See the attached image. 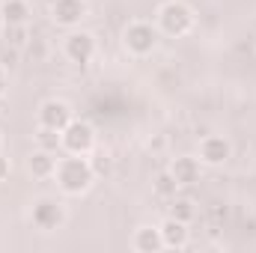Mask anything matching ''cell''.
Instances as JSON below:
<instances>
[{
  "instance_id": "cell-23",
  "label": "cell",
  "mask_w": 256,
  "mask_h": 253,
  "mask_svg": "<svg viewBox=\"0 0 256 253\" xmlns=\"http://www.w3.org/2000/svg\"><path fill=\"white\" fill-rule=\"evenodd\" d=\"M6 86H9L6 84V66H0V98L6 96Z\"/></svg>"
},
{
  "instance_id": "cell-4",
  "label": "cell",
  "mask_w": 256,
  "mask_h": 253,
  "mask_svg": "<svg viewBox=\"0 0 256 253\" xmlns=\"http://www.w3.org/2000/svg\"><path fill=\"white\" fill-rule=\"evenodd\" d=\"M98 54V42H96V36L92 33H86V30H68V36L63 39V57L68 63L74 66H86L92 63V57Z\"/></svg>"
},
{
  "instance_id": "cell-5",
  "label": "cell",
  "mask_w": 256,
  "mask_h": 253,
  "mask_svg": "<svg viewBox=\"0 0 256 253\" xmlns=\"http://www.w3.org/2000/svg\"><path fill=\"white\" fill-rule=\"evenodd\" d=\"M30 220H33V226L42 230V232H54V230H60V226L66 224L63 202L54 200V196H39V200H33Z\"/></svg>"
},
{
  "instance_id": "cell-25",
  "label": "cell",
  "mask_w": 256,
  "mask_h": 253,
  "mask_svg": "<svg viewBox=\"0 0 256 253\" xmlns=\"http://www.w3.org/2000/svg\"><path fill=\"white\" fill-rule=\"evenodd\" d=\"M45 3H51V0H45Z\"/></svg>"
},
{
  "instance_id": "cell-18",
  "label": "cell",
  "mask_w": 256,
  "mask_h": 253,
  "mask_svg": "<svg viewBox=\"0 0 256 253\" xmlns=\"http://www.w3.org/2000/svg\"><path fill=\"white\" fill-rule=\"evenodd\" d=\"M152 190H155V196H161V200H167V202H170V200L179 194V182L173 179V173H170V170H164V173H158V176H155Z\"/></svg>"
},
{
  "instance_id": "cell-10",
  "label": "cell",
  "mask_w": 256,
  "mask_h": 253,
  "mask_svg": "<svg viewBox=\"0 0 256 253\" xmlns=\"http://www.w3.org/2000/svg\"><path fill=\"white\" fill-rule=\"evenodd\" d=\"M191 224H185V220H176V218H164L161 224H158V230H161V238H164V250H185L188 248V242H191V230H188Z\"/></svg>"
},
{
  "instance_id": "cell-6",
  "label": "cell",
  "mask_w": 256,
  "mask_h": 253,
  "mask_svg": "<svg viewBox=\"0 0 256 253\" xmlns=\"http://www.w3.org/2000/svg\"><path fill=\"white\" fill-rule=\"evenodd\" d=\"M96 149V128L86 120H72L63 128V152L66 155H92Z\"/></svg>"
},
{
  "instance_id": "cell-12",
  "label": "cell",
  "mask_w": 256,
  "mask_h": 253,
  "mask_svg": "<svg viewBox=\"0 0 256 253\" xmlns=\"http://www.w3.org/2000/svg\"><path fill=\"white\" fill-rule=\"evenodd\" d=\"M131 250H137V253H158V250H164L161 230H158V226H152V224L137 226V230H134V236H131Z\"/></svg>"
},
{
  "instance_id": "cell-21",
  "label": "cell",
  "mask_w": 256,
  "mask_h": 253,
  "mask_svg": "<svg viewBox=\"0 0 256 253\" xmlns=\"http://www.w3.org/2000/svg\"><path fill=\"white\" fill-rule=\"evenodd\" d=\"M9 173H12V161L0 155V182H6V179H9Z\"/></svg>"
},
{
  "instance_id": "cell-24",
  "label": "cell",
  "mask_w": 256,
  "mask_h": 253,
  "mask_svg": "<svg viewBox=\"0 0 256 253\" xmlns=\"http://www.w3.org/2000/svg\"><path fill=\"white\" fill-rule=\"evenodd\" d=\"M0 146H3V137H0Z\"/></svg>"
},
{
  "instance_id": "cell-7",
  "label": "cell",
  "mask_w": 256,
  "mask_h": 253,
  "mask_svg": "<svg viewBox=\"0 0 256 253\" xmlns=\"http://www.w3.org/2000/svg\"><path fill=\"white\" fill-rule=\"evenodd\" d=\"M196 158L202 161V167H220L232 158V143L224 134H202L196 146Z\"/></svg>"
},
{
  "instance_id": "cell-3",
  "label": "cell",
  "mask_w": 256,
  "mask_h": 253,
  "mask_svg": "<svg viewBox=\"0 0 256 253\" xmlns=\"http://www.w3.org/2000/svg\"><path fill=\"white\" fill-rule=\"evenodd\" d=\"M158 39H161V33L152 21H131L122 30V48L131 57H149L158 48Z\"/></svg>"
},
{
  "instance_id": "cell-19",
  "label": "cell",
  "mask_w": 256,
  "mask_h": 253,
  "mask_svg": "<svg viewBox=\"0 0 256 253\" xmlns=\"http://www.w3.org/2000/svg\"><path fill=\"white\" fill-rule=\"evenodd\" d=\"M90 164H92L96 176H108V173L114 170V158H110V155H104V152H96V149H92V158H90Z\"/></svg>"
},
{
  "instance_id": "cell-13",
  "label": "cell",
  "mask_w": 256,
  "mask_h": 253,
  "mask_svg": "<svg viewBox=\"0 0 256 253\" xmlns=\"http://www.w3.org/2000/svg\"><path fill=\"white\" fill-rule=\"evenodd\" d=\"M57 152H48V149H33L30 158H27V170L36 176V179H54V170H57Z\"/></svg>"
},
{
  "instance_id": "cell-15",
  "label": "cell",
  "mask_w": 256,
  "mask_h": 253,
  "mask_svg": "<svg viewBox=\"0 0 256 253\" xmlns=\"http://www.w3.org/2000/svg\"><path fill=\"white\" fill-rule=\"evenodd\" d=\"M3 39H6V45H9V48L24 51V48L30 45V39H33L30 24H3Z\"/></svg>"
},
{
  "instance_id": "cell-22",
  "label": "cell",
  "mask_w": 256,
  "mask_h": 253,
  "mask_svg": "<svg viewBox=\"0 0 256 253\" xmlns=\"http://www.w3.org/2000/svg\"><path fill=\"white\" fill-rule=\"evenodd\" d=\"M164 143H167V140H164V134H158L155 140H149V149H152V152H161V149H164Z\"/></svg>"
},
{
  "instance_id": "cell-11",
  "label": "cell",
  "mask_w": 256,
  "mask_h": 253,
  "mask_svg": "<svg viewBox=\"0 0 256 253\" xmlns=\"http://www.w3.org/2000/svg\"><path fill=\"white\" fill-rule=\"evenodd\" d=\"M167 170L173 173V179L179 182V188H185V185L200 182V176H202V161H200L196 155H176Z\"/></svg>"
},
{
  "instance_id": "cell-2",
  "label": "cell",
  "mask_w": 256,
  "mask_h": 253,
  "mask_svg": "<svg viewBox=\"0 0 256 253\" xmlns=\"http://www.w3.org/2000/svg\"><path fill=\"white\" fill-rule=\"evenodd\" d=\"M194 24H196V15H194L191 6L182 3V0H167V3H161L158 12H155V27H158V33H161V36H170V39L188 36L194 30Z\"/></svg>"
},
{
  "instance_id": "cell-17",
  "label": "cell",
  "mask_w": 256,
  "mask_h": 253,
  "mask_svg": "<svg viewBox=\"0 0 256 253\" xmlns=\"http://www.w3.org/2000/svg\"><path fill=\"white\" fill-rule=\"evenodd\" d=\"M170 218L191 224L194 218H196V202H194L191 196H182V194H176V196L170 200Z\"/></svg>"
},
{
  "instance_id": "cell-20",
  "label": "cell",
  "mask_w": 256,
  "mask_h": 253,
  "mask_svg": "<svg viewBox=\"0 0 256 253\" xmlns=\"http://www.w3.org/2000/svg\"><path fill=\"white\" fill-rule=\"evenodd\" d=\"M24 51H27V54H30V57H33V60H36V63H39V60H45V57H48V45H45V42H42V39H36V36H33V39H30V45H27V48H24Z\"/></svg>"
},
{
  "instance_id": "cell-1",
  "label": "cell",
  "mask_w": 256,
  "mask_h": 253,
  "mask_svg": "<svg viewBox=\"0 0 256 253\" xmlns=\"http://www.w3.org/2000/svg\"><path fill=\"white\" fill-rule=\"evenodd\" d=\"M96 170L90 164V155H60L57 158V170H54V182L66 196H80L92 188L96 182Z\"/></svg>"
},
{
  "instance_id": "cell-14",
  "label": "cell",
  "mask_w": 256,
  "mask_h": 253,
  "mask_svg": "<svg viewBox=\"0 0 256 253\" xmlns=\"http://www.w3.org/2000/svg\"><path fill=\"white\" fill-rule=\"evenodd\" d=\"M0 18H3V24H30L33 9H30L27 0H3Z\"/></svg>"
},
{
  "instance_id": "cell-8",
  "label": "cell",
  "mask_w": 256,
  "mask_h": 253,
  "mask_svg": "<svg viewBox=\"0 0 256 253\" xmlns=\"http://www.w3.org/2000/svg\"><path fill=\"white\" fill-rule=\"evenodd\" d=\"M48 15L57 27L74 30L84 18H86V0H51L48 3Z\"/></svg>"
},
{
  "instance_id": "cell-16",
  "label": "cell",
  "mask_w": 256,
  "mask_h": 253,
  "mask_svg": "<svg viewBox=\"0 0 256 253\" xmlns=\"http://www.w3.org/2000/svg\"><path fill=\"white\" fill-rule=\"evenodd\" d=\"M36 146H39V149H48V152L63 155V131L39 126V128H36Z\"/></svg>"
},
{
  "instance_id": "cell-9",
  "label": "cell",
  "mask_w": 256,
  "mask_h": 253,
  "mask_svg": "<svg viewBox=\"0 0 256 253\" xmlns=\"http://www.w3.org/2000/svg\"><path fill=\"white\" fill-rule=\"evenodd\" d=\"M72 120H74V110H72V104L63 102V98H48V102H42V108H39V126H45V128L63 131Z\"/></svg>"
}]
</instances>
